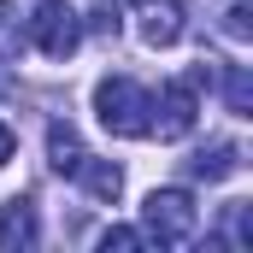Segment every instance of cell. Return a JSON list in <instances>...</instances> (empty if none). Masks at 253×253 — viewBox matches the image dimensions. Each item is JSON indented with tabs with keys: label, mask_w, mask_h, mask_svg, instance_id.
<instances>
[{
	"label": "cell",
	"mask_w": 253,
	"mask_h": 253,
	"mask_svg": "<svg viewBox=\"0 0 253 253\" xmlns=\"http://www.w3.org/2000/svg\"><path fill=\"white\" fill-rule=\"evenodd\" d=\"M194 230H200V206H194L189 189H153L141 200V236H147V248L159 242V248H183Z\"/></svg>",
	"instance_id": "obj_1"
},
{
	"label": "cell",
	"mask_w": 253,
	"mask_h": 253,
	"mask_svg": "<svg viewBox=\"0 0 253 253\" xmlns=\"http://www.w3.org/2000/svg\"><path fill=\"white\" fill-rule=\"evenodd\" d=\"M147 106H153V94L141 88V83H129V77H100L94 83V112H100V124L112 129V135H147Z\"/></svg>",
	"instance_id": "obj_2"
},
{
	"label": "cell",
	"mask_w": 253,
	"mask_h": 253,
	"mask_svg": "<svg viewBox=\"0 0 253 253\" xmlns=\"http://www.w3.org/2000/svg\"><path fill=\"white\" fill-rule=\"evenodd\" d=\"M30 47L47 53V59H71L83 47V12L65 6V0H42L30 12Z\"/></svg>",
	"instance_id": "obj_3"
},
{
	"label": "cell",
	"mask_w": 253,
	"mask_h": 253,
	"mask_svg": "<svg viewBox=\"0 0 253 253\" xmlns=\"http://www.w3.org/2000/svg\"><path fill=\"white\" fill-rule=\"evenodd\" d=\"M200 118V94H194V77H171L165 88H159V100L147 106V135H159V141H183Z\"/></svg>",
	"instance_id": "obj_4"
},
{
	"label": "cell",
	"mask_w": 253,
	"mask_h": 253,
	"mask_svg": "<svg viewBox=\"0 0 253 253\" xmlns=\"http://www.w3.org/2000/svg\"><path fill=\"white\" fill-rule=\"evenodd\" d=\"M183 30H189V18H183L177 0H141V24H135L141 47H153V53H159V47H177Z\"/></svg>",
	"instance_id": "obj_5"
},
{
	"label": "cell",
	"mask_w": 253,
	"mask_h": 253,
	"mask_svg": "<svg viewBox=\"0 0 253 253\" xmlns=\"http://www.w3.org/2000/svg\"><path fill=\"white\" fill-rule=\"evenodd\" d=\"M183 165H189V177H200V183H224V177L242 171V147L236 141H206V147H194Z\"/></svg>",
	"instance_id": "obj_6"
},
{
	"label": "cell",
	"mask_w": 253,
	"mask_h": 253,
	"mask_svg": "<svg viewBox=\"0 0 253 253\" xmlns=\"http://www.w3.org/2000/svg\"><path fill=\"white\" fill-rule=\"evenodd\" d=\"M36 242H42L36 206H30V200H6V212H0V248L6 253H30Z\"/></svg>",
	"instance_id": "obj_7"
},
{
	"label": "cell",
	"mask_w": 253,
	"mask_h": 253,
	"mask_svg": "<svg viewBox=\"0 0 253 253\" xmlns=\"http://www.w3.org/2000/svg\"><path fill=\"white\" fill-rule=\"evenodd\" d=\"M77 183H83L88 200H118V194H124V171H118L112 159H83V165H77Z\"/></svg>",
	"instance_id": "obj_8"
},
{
	"label": "cell",
	"mask_w": 253,
	"mask_h": 253,
	"mask_svg": "<svg viewBox=\"0 0 253 253\" xmlns=\"http://www.w3.org/2000/svg\"><path fill=\"white\" fill-rule=\"evenodd\" d=\"M83 159H88V153H83V141H77L71 124H53V129H47V165H53L59 177H77Z\"/></svg>",
	"instance_id": "obj_9"
},
{
	"label": "cell",
	"mask_w": 253,
	"mask_h": 253,
	"mask_svg": "<svg viewBox=\"0 0 253 253\" xmlns=\"http://www.w3.org/2000/svg\"><path fill=\"white\" fill-rule=\"evenodd\" d=\"M224 248H236V253L253 248V206L248 200H230L224 206Z\"/></svg>",
	"instance_id": "obj_10"
},
{
	"label": "cell",
	"mask_w": 253,
	"mask_h": 253,
	"mask_svg": "<svg viewBox=\"0 0 253 253\" xmlns=\"http://www.w3.org/2000/svg\"><path fill=\"white\" fill-rule=\"evenodd\" d=\"M224 100H230V112L253 118V77H248V65H224Z\"/></svg>",
	"instance_id": "obj_11"
},
{
	"label": "cell",
	"mask_w": 253,
	"mask_h": 253,
	"mask_svg": "<svg viewBox=\"0 0 253 253\" xmlns=\"http://www.w3.org/2000/svg\"><path fill=\"white\" fill-rule=\"evenodd\" d=\"M224 36L230 42H248L253 36V6L248 0H224Z\"/></svg>",
	"instance_id": "obj_12"
},
{
	"label": "cell",
	"mask_w": 253,
	"mask_h": 253,
	"mask_svg": "<svg viewBox=\"0 0 253 253\" xmlns=\"http://www.w3.org/2000/svg\"><path fill=\"white\" fill-rule=\"evenodd\" d=\"M135 248H147V236H141V230H129V224L100 230V253H135Z\"/></svg>",
	"instance_id": "obj_13"
},
{
	"label": "cell",
	"mask_w": 253,
	"mask_h": 253,
	"mask_svg": "<svg viewBox=\"0 0 253 253\" xmlns=\"http://www.w3.org/2000/svg\"><path fill=\"white\" fill-rule=\"evenodd\" d=\"M118 12H124L118 0H100V6L88 12V30H94V36H118V30H124V18H118Z\"/></svg>",
	"instance_id": "obj_14"
},
{
	"label": "cell",
	"mask_w": 253,
	"mask_h": 253,
	"mask_svg": "<svg viewBox=\"0 0 253 253\" xmlns=\"http://www.w3.org/2000/svg\"><path fill=\"white\" fill-rule=\"evenodd\" d=\"M0 53H18V36H12V6L0 0Z\"/></svg>",
	"instance_id": "obj_15"
},
{
	"label": "cell",
	"mask_w": 253,
	"mask_h": 253,
	"mask_svg": "<svg viewBox=\"0 0 253 253\" xmlns=\"http://www.w3.org/2000/svg\"><path fill=\"white\" fill-rule=\"evenodd\" d=\"M12 153H18V135H12V129L0 124V165H6V159H12Z\"/></svg>",
	"instance_id": "obj_16"
},
{
	"label": "cell",
	"mask_w": 253,
	"mask_h": 253,
	"mask_svg": "<svg viewBox=\"0 0 253 253\" xmlns=\"http://www.w3.org/2000/svg\"><path fill=\"white\" fill-rule=\"evenodd\" d=\"M118 6H129V0H118Z\"/></svg>",
	"instance_id": "obj_17"
}]
</instances>
